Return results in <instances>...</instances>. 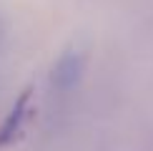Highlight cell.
Returning <instances> with one entry per match:
<instances>
[{"instance_id": "obj_1", "label": "cell", "mask_w": 153, "mask_h": 151, "mask_svg": "<svg viewBox=\"0 0 153 151\" xmlns=\"http://www.w3.org/2000/svg\"><path fill=\"white\" fill-rule=\"evenodd\" d=\"M83 68H85L83 53H78V50H68V53H63L60 61L55 63V68H53V86L60 88V91L73 88L80 81Z\"/></svg>"}]
</instances>
